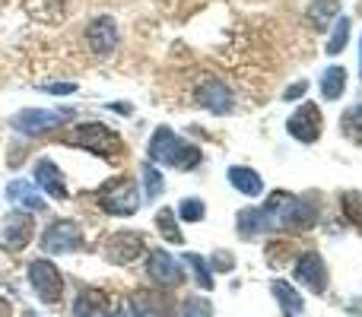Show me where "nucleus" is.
Returning a JSON list of instances; mask_svg holds the SVG:
<instances>
[{"instance_id": "nucleus-28", "label": "nucleus", "mask_w": 362, "mask_h": 317, "mask_svg": "<svg viewBox=\"0 0 362 317\" xmlns=\"http://www.w3.org/2000/svg\"><path fill=\"white\" fill-rule=\"evenodd\" d=\"M178 216L185 219V222H200V219L206 216L204 200H200V197H185V200H181V206H178Z\"/></svg>"}, {"instance_id": "nucleus-11", "label": "nucleus", "mask_w": 362, "mask_h": 317, "mask_svg": "<svg viewBox=\"0 0 362 317\" xmlns=\"http://www.w3.org/2000/svg\"><path fill=\"white\" fill-rule=\"evenodd\" d=\"M146 273H150V280H156L159 286H178V282H185V270H181V263L165 248L150 254Z\"/></svg>"}, {"instance_id": "nucleus-18", "label": "nucleus", "mask_w": 362, "mask_h": 317, "mask_svg": "<svg viewBox=\"0 0 362 317\" xmlns=\"http://www.w3.org/2000/svg\"><path fill=\"white\" fill-rule=\"evenodd\" d=\"M270 292H274L276 305L283 308V314H286V317H305V301H302L299 289H293V282L274 280V282H270Z\"/></svg>"}, {"instance_id": "nucleus-29", "label": "nucleus", "mask_w": 362, "mask_h": 317, "mask_svg": "<svg viewBox=\"0 0 362 317\" xmlns=\"http://www.w3.org/2000/svg\"><path fill=\"white\" fill-rule=\"evenodd\" d=\"M134 311H153V314H169L172 308H169V301L163 305V299H153V295H146V292H140L137 299H134Z\"/></svg>"}, {"instance_id": "nucleus-30", "label": "nucleus", "mask_w": 362, "mask_h": 317, "mask_svg": "<svg viewBox=\"0 0 362 317\" xmlns=\"http://www.w3.org/2000/svg\"><path fill=\"white\" fill-rule=\"evenodd\" d=\"M178 317H213V305L206 299H187L181 305Z\"/></svg>"}, {"instance_id": "nucleus-12", "label": "nucleus", "mask_w": 362, "mask_h": 317, "mask_svg": "<svg viewBox=\"0 0 362 317\" xmlns=\"http://www.w3.org/2000/svg\"><path fill=\"white\" fill-rule=\"evenodd\" d=\"M296 280H299L302 286H308L312 292L321 295L327 289V267H325V261H321L315 251L302 254L299 263H296Z\"/></svg>"}, {"instance_id": "nucleus-22", "label": "nucleus", "mask_w": 362, "mask_h": 317, "mask_svg": "<svg viewBox=\"0 0 362 317\" xmlns=\"http://www.w3.org/2000/svg\"><path fill=\"white\" fill-rule=\"evenodd\" d=\"M140 181H144V191H146V200H156L159 193L165 191V178L153 162H144L140 165Z\"/></svg>"}, {"instance_id": "nucleus-21", "label": "nucleus", "mask_w": 362, "mask_h": 317, "mask_svg": "<svg viewBox=\"0 0 362 317\" xmlns=\"http://www.w3.org/2000/svg\"><path fill=\"white\" fill-rule=\"evenodd\" d=\"M344 89H346L344 67H327L325 73H321V95H325V102H337L340 95H344Z\"/></svg>"}, {"instance_id": "nucleus-9", "label": "nucleus", "mask_w": 362, "mask_h": 317, "mask_svg": "<svg viewBox=\"0 0 362 317\" xmlns=\"http://www.w3.org/2000/svg\"><path fill=\"white\" fill-rule=\"evenodd\" d=\"M194 99H197L200 108H206L210 114H229L232 108H235V95H232V89L226 86L223 80H216V76H210V80H204L197 89H194Z\"/></svg>"}, {"instance_id": "nucleus-32", "label": "nucleus", "mask_w": 362, "mask_h": 317, "mask_svg": "<svg viewBox=\"0 0 362 317\" xmlns=\"http://www.w3.org/2000/svg\"><path fill=\"white\" fill-rule=\"evenodd\" d=\"M51 95H70V92H76V86L74 83H51V86H45Z\"/></svg>"}, {"instance_id": "nucleus-8", "label": "nucleus", "mask_w": 362, "mask_h": 317, "mask_svg": "<svg viewBox=\"0 0 362 317\" xmlns=\"http://www.w3.org/2000/svg\"><path fill=\"white\" fill-rule=\"evenodd\" d=\"M83 248V232L76 222H51L42 235V251L45 254H74Z\"/></svg>"}, {"instance_id": "nucleus-24", "label": "nucleus", "mask_w": 362, "mask_h": 317, "mask_svg": "<svg viewBox=\"0 0 362 317\" xmlns=\"http://www.w3.org/2000/svg\"><path fill=\"white\" fill-rule=\"evenodd\" d=\"M156 229H159V235H163L169 244H181V241H185V235L178 232L175 213H172V210H159L156 213Z\"/></svg>"}, {"instance_id": "nucleus-17", "label": "nucleus", "mask_w": 362, "mask_h": 317, "mask_svg": "<svg viewBox=\"0 0 362 317\" xmlns=\"http://www.w3.org/2000/svg\"><path fill=\"white\" fill-rule=\"evenodd\" d=\"M238 235L242 238H257V235H264V232H270V229H276L274 225V216H270L267 210H255V206H248V210H242L238 213Z\"/></svg>"}, {"instance_id": "nucleus-34", "label": "nucleus", "mask_w": 362, "mask_h": 317, "mask_svg": "<svg viewBox=\"0 0 362 317\" xmlns=\"http://www.w3.org/2000/svg\"><path fill=\"white\" fill-rule=\"evenodd\" d=\"M359 61H362V57H359Z\"/></svg>"}, {"instance_id": "nucleus-27", "label": "nucleus", "mask_w": 362, "mask_h": 317, "mask_svg": "<svg viewBox=\"0 0 362 317\" xmlns=\"http://www.w3.org/2000/svg\"><path fill=\"white\" fill-rule=\"evenodd\" d=\"M185 263L194 270V282H197L200 289H213V273H210V267L204 263V257L191 251V254H185Z\"/></svg>"}, {"instance_id": "nucleus-1", "label": "nucleus", "mask_w": 362, "mask_h": 317, "mask_svg": "<svg viewBox=\"0 0 362 317\" xmlns=\"http://www.w3.org/2000/svg\"><path fill=\"white\" fill-rule=\"evenodd\" d=\"M146 156H150L153 165H169V168H181V172L197 168L200 159H204L197 146L181 140L172 127H159V131L153 133L150 146H146Z\"/></svg>"}, {"instance_id": "nucleus-15", "label": "nucleus", "mask_w": 362, "mask_h": 317, "mask_svg": "<svg viewBox=\"0 0 362 317\" xmlns=\"http://www.w3.org/2000/svg\"><path fill=\"white\" fill-rule=\"evenodd\" d=\"M32 238V219L19 216V213H10L4 222V232H0V244L10 251H23Z\"/></svg>"}, {"instance_id": "nucleus-20", "label": "nucleus", "mask_w": 362, "mask_h": 317, "mask_svg": "<svg viewBox=\"0 0 362 317\" xmlns=\"http://www.w3.org/2000/svg\"><path fill=\"white\" fill-rule=\"evenodd\" d=\"M337 13H340V0H312V6H308V23L315 25L318 32H325L327 25L337 19Z\"/></svg>"}, {"instance_id": "nucleus-2", "label": "nucleus", "mask_w": 362, "mask_h": 317, "mask_svg": "<svg viewBox=\"0 0 362 317\" xmlns=\"http://www.w3.org/2000/svg\"><path fill=\"white\" fill-rule=\"evenodd\" d=\"M264 210L274 216L276 229H286V232H305L318 222V210H315L308 200L289 197V193H274Z\"/></svg>"}, {"instance_id": "nucleus-23", "label": "nucleus", "mask_w": 362, "mask_h": 317, "mask_svg": "<svg viewBox=\"0 0 362 317\" xmlns=\"http://www.w3.org/2000/svg\"><path fill=\"white\" fill-rule=\"evenodd\" d=\"M105 305H108V299H105L102 292H95V289H93V292H83L80 299H76L74 314H76V317H95Z\"/></svg>"}, {"instance_id": "nucleus-19", "label": "nucleus", "mask_w": 362, "mask_h": 317, "mask_svg": "<svg viewBox=\"0 0 362 317\" xmlns=\"http://www.w3.org/2000/svg\"><path fill=\"white\" fill-rule=\"evenodd\" d=\"M229 184L235 187L238 193H245V197H261L264 193L261 174H257L255 168H248V165H232L229 168Z\"/></svg>"}, {"instance_id": "nucleus-31", "label": "nucleus", "mask_w": 362, "mask_h": 317, "mask_svg": "<svg viewBox=\"0 0 362 317\" xmlns=\"http://www.w3.org/2000/svg\"><path fill=\"white\" fill-rule=\"evenodd\" d=\"M213 267H216L219 273H229V270H232V257H229V251H216V257H213Z\"/></svg>"}, {"instance_id": "nucleus-26", "label": "nucleus", "mask_w": 362, "mask_h": 317, "mask_svg": "<svg viewBox=\"0 0 362 317\" xmlns=\"http://www.w3.org/2000/svg\"><path fill=\"white\" fill-rule=\"evenodd\" d=\"M346 42H350V19L340 16L337 23H334V35L327 38V54H340V51L346 48Z\"/></svg>"}, {"instance_id": "nucleus-4", "label": "nucleus", "mask_w": 362, "mask_h": 317, "mask_svg": "<svg viewBox=\"0 0 362 317\" xmlns=\"http://www.w3.org/2000/svg\"><path fill=\"white\" fill-rule=\"evenodd\" d=\"M95 200H99V206L105 213H112V216H131V213L140 210L137 178H127V174H121V178L105 181V184L99 187V193H95Z\"/></svg>"}, {"instance_id": "nucleus-16", "label": "nucleus", "mask_w": 362, "mask_h": 317, "mask_svg": "<svg viewBox=\"0 0 362 317\" xmlns=\"http://www.w3.org/2000/svg\"><path fill=\"white\" fill-rule=\"evenodd\" d=\"M6 197H10V203H16V206H23V210H29V213H42L45 206V197L38 193V187L32 184V181H25V178H16V181H10V187H6Z\"/></svg>"}, {"instance_id": "nucleus-6", "label": "nucleus", "mask_w": 362, "mask_h": 317, "mask_svg": "<svg viewBox=\"0 0 362 317\" xmlns=\"http://www.w3.org/2000/svg\"><path fill=\"white\" fill-rule=\"evenodd\" d=\"M70 118V112H48V108H23V112L13 118V131L23 133V137H38V133H48L54 127H61Z\"/></svg>"}, {"instance_id": "nucleus-3", "label": "nucleus", "mask_w": 362, "mask_h": 317, "mask_svg": "<svg viewBox=\"0 0 362 317\" xmlns=\"http://www.w3.org/2000/svg\"><path fill=\"white\" fill-rule=\"evenodd\" d=\"M64 143L80 146V150L95 152V156H102V159H112V156H118L121 152V137L112 131V127L99 124V121H89V124L74 127V133H67Z\"/></svg>"}, {"instance_id": "nucleus-13", "label": "nucleus", "mask_w": 362, "mask_h": 317, "mask_svg": "<svg viewBox=\"0 0 362 317\" xmlns=\"http://www.w3.org/2000/svg\"><path fill=\"white\" fill-rule=\"evenodd\" d=\"M86 38H89V48H93L95 54H112L115 44H118V25H115L112 16H99L89 23Z\"/></svg>"}, {"instance_id": "nucleus-25", "label": "nucleus", "mask_w": 362, "mask_h": 317, "mask_svg": "<svg viewBox=\"0 0 362 317\" xmlns=\"http://www.w3.org/2000/svg\"><path fill=\"white\" fill-rule=\"evenodd\" d=\"M340 131H344L353 143H362V105H353L350 112L340 118Z\"/></svg>"}, {"instance_id": "nucleus-10", "label": "nucleus", "mask_w": 362, "mask_h": 317, "mask_svg": "<svg viewBox=\"0 0 362 317\" xmlns=\"http://www.w3.org/2000/svg\"><path fill=\"white\" fill-rule=\"evenodd\" d=\"M146 251V241L140 232H115V235H108L105 241V257L112 263H134L140 254Z\"/></svg>"}, {"instance_id": "nucleus-33", "label": "nucleus", "mask_w": 362, "mask_h": 317, "mask_svg": "<svg viewBox=\"0 0 362 317\" xmlns=\"http://www.w3.org/2000/svg\"><path fill=\"white\" fill-rule=\"evenodd\" d=\"M305 89H308V83L302 80V83H296V86H289L283 99H286V102H293V99H302V95H305Z\"/></svg>"}, {"instance_id": "nucleus-7", "label": "nucleus", "mask_w": 362, "mask_h": 317, "mask_svg": "<svg viewBox=\"0 0 362 317\" xmlns=\"http://www.w3.org/2000/svg\"><path fill=\"white\" fill-rule=\"evenodd\" d=\"M321 127H325V118H321V108L315 102H305L293 112V118L286 121L289 137H296L299 143H315L321 137Z\"/></svg>"}, {"instance_id": "nucleus-14", "label": "nucleus", "mask_w": 362, "mask_h": 317, "mask_svg": "<svg viewBox=\"0 0 362 317\" xmlns=\"http://www.w3.org/2000/svg\"><path fill=\"white\" fill-rule=\"evenodd\" d=\"M35 187H42L48 197L64 200L67 197V184H64V172L54 165L51 159H38L35 162Z\"/></svg>"}, {"instance_id": "nucleus-5", "label": "nucleus", "mask_w": 362, "mask_h": 317, "mask_svg": "<svg viewBox=\"0 0 362 317\" xmlns=\"http://www.w3.org/2000/svg\"><path fill=\"white\" fill-rule=\"evenodd\" d=\"M29 282L45 305L54 308L64 301V276L51 261H32L29 263Z\"/></svg>"}]
</instances>
